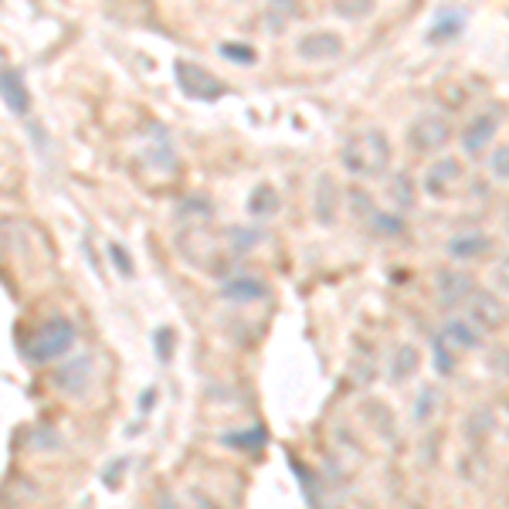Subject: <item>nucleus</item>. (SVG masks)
Listing matches in <instances>:
<instances>
[{"label": "nucleus", "instance_id": "obj_1", "mask_svg": "<svg viewBox=\"0 0 509 509\" xmlns=\"http://www.w3.org/2000/svg\"><path fill=\"white\" fill-rule=\"evenodd\" d=\"M390 163V143L380 129H367V133L354 136L343 150V167L354 177H380Z\"/></svg>", "mask_w": 509, "mask_h": 509}, {"label": "nucleus", "instance_id": "obj_2", "mask_svg": "<svg viewBox=\"0 0 509 509\" xmlns=\"http://www.w3.org/2000/svg\"><path fill=\"white\" fill-rule=\"evenodd\" d=\"M75 343V326L65 320V316H51L48 322H41L34 330V337L28 339V356L34 363H48V360H58L65 356Z\"/></svg>", "mask_w": 509, "mask_h": 509}, {"label": "nucleus", "instance_id": "obj_3", "mask_svg": "<svg viewBox=\"0 0 509 509\" xmlns=\"http://www.w3.org/2000/svg\"><path fill=\"white\" fill-rule=\"evenodd\" d=\"M177 85L197 102H214L221 99V96H228V85L221 82L218 75H211V71L201 65H190V62H180V65H177Z\"/></svg>", "mask_w": 509, "mask_h": 509}, {"label": "nucleus", "instance_id": "obj_4", "mask_svg": "<svg viewBox=\"0 0 509 509\" xmlns=\"http://www.w3.org/2000/svg\"><path fill=\"white\" fill-rule=\"evenodd\" d=\"M452 139V126L441 116H421L411 129H407V146L418 153L445 150V143Z\"/></svg>", "mask_w": 509, "mask_h": 509}, {"label": "nucleus", "instance_id": "obj_5", "mask_svg": "<svg viewBox=\"0 0 509 509\" xmlns=\"http://www.w3.org/2000/svg\"><path fill=\"white\" fill-rule=\"evenodd\" d=\"M343 51V38L333 31H309L296 41V54L303 62H330Z\"/></svg>", "mask_w": 509, "mask_h": 509}, {"label": "nucleus", "instance_id": "obj_6", "mask_svg": "<svg viewBox=\"0 0 509 509\" xmlns=\"http://www.w3.org/2000/svg\"><path fill=\"white\" fill-rule=\"evenodd\" d=\"M0 99L7 102V109L17 116H28V109H31V92L21 79V71L11 65H0Z\"/></svg>", "mask_w": 509, "mask_h": 509}, {"label": "nucleus", "instance_id": "obj_7", "mask_svg": "<svg viewBox=\"0 0 509 509\" xmlns=\"http://www.w3.org/2000/svg\"><path fill=\"white\" fill-rule=\"evenodd\" d=\"M492 133H496V122H492L489 116H479V119L472 122V126H469V129L462 133V143H465V150L479 153L482 146H486V143H489V136H492Z\"/></svg>", "mask_w": 509, "mask_h": 509}, {"label": "nucleus", "instance_id": "obj_8", "mask_svg": "<svg viewBox=\"0 0 509 509\" xmlns=\"http://www.w3.org/2000/svg\"><path fill=\"white\" fill-rule=\"evenodd\" d=\"M221 296L224 299H262L265 286L258 279H235V282H228V286L221 288Z\"/></svg>", "mask_w": 509, "mask_h": 509}, {"label": "nucleus", "instance_id": "obj_9", "mask_svg": "<svg viewBox=\"0 0 509 509\" xmlns=\"http://www.w3.org/2000/svg\"><path fill=\"white\" fill-rule=\"evenodd\" d=\"M275 204H279L275 190L269 184H258L252 190V197H248V211H252L254 218H265V214H275Z\"/></svg>", "mask_w": 509, "mask_h": 509}, {"label": "nucleus", "instance_id": "obj_10", "mask_svg": "<svg viewBox=\"0 0 509 509\" xmlns=\"http://www.w3.org/2000/svg\"><path fill=\"white\" fill-rule=\"evenodd\" d=\"M448 177H458L455 160H441L438 167L428 173V190H431V194H445V190H448V184H452Z\"/></svg>", "mask_w": 509, "mask_h": 509}, {"label": "nucleus", "instance_id": "obj_11", "mask_svg": "<svg viewBox=\"0 0 509 509\" xmlns=\"http://www.w3.org/2000/svg\"><path fill=\"white\" fill-rule=\"evenodd\" d=\"M269 17H275V31L286 28L292 17H299V0H271Z\"/></svg>", "mask_w": 509, "mask_h": 509}, {"label": "nucleus", "instance_id": "obj_12", "mask_svg": "<svg viewBox=\"0 0 509 509\" xmlns=\"http://www.w3.org/2000/svg\"><path fill=\"white\" fill-rule=\"evenodd\" d=\"M373 11V0H337V14L350 17V21H360Z\"/></svg>", "mask_w": 509, "mask_h": 509}, {"label": "nucleus", "instance_id": "obj_13", "mask_svg": "<svg viewBox=\"0 0 509 509\" xmlns=\"http://www.w3.org/2000/svg\"><path fill=\"white\" fill-rule=\"evenodd\" d=\"M489 170L499 177V180H509V146H499V150L489 156Z\"/></svg>", "mask_w": 509, "mask_h": 509}, {"label": "nucleus", "instance_id": "obj_14", "mask_svg": "<svg viewBox=\"0 0 509 509\" xmlns=\"http://www.w3.org/2000/svg\"><path fill=\"white\" fill-rule=\"evenodd\" d=\"M221 54H224V58H231V62H254V51L245 48V45H238V41L221 45Z\"/></svg>", "mask_w": 509, "mask_h": 509}, {"label": "nucleus", "instance_id": "obj_15", "mask_svg": "<svg viewBox=\"0 0 509 509\" xmlns=\"http://www.w3.org/2000/svg\"><path fill=\"white\" fill-rule=\"evenodd\" d=\"M109 252H113V258H116V269L122 271V275H129V271H133V265H129V254L122 252L119 245H109Z\"/></svg>", "mask_w": 509, "mask_h": 509}]
</instances>
